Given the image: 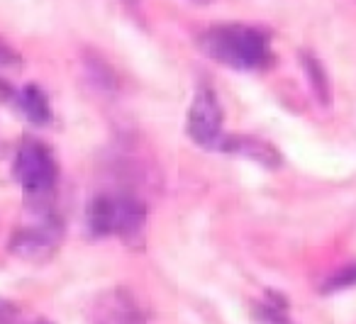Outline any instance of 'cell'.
I'll return each mask as SVG.
<instances>
[{"instance_id": "obj_12", "label": "cell", "mask_w": 356, "mask_h": 324, "mask_svg": "<svg viewBox=\"0 0 356 324\" xmlns=\"http://www.w3.org/2000/svg\"><path fill=\"white\" fill-rule=\"evenodd\" d=\"M42 324H44V322H42Z\"/></svg>"}, {"instance_id": "obj_6", "label": "cell", "mask_w": 356, "mask_h": 324, "mask_svg": "<svg viewBox=\"0 0 356 324\" xmlns=\"http://www.w3.org/2000/svg\"><path fill=\"white\" fill-rule=\"evenodd\" d=\"M222 152H229V154H239V156H247V159H254V161L264 163V166L273 168L278 166V152L271 147V144L261 142V139H254V137H229V139H222L220 144Z\"/></svg>"}, {"instance_id": "obj_3", "label": "cell", "mask_w": 356, "mask_h": 324, "mask_svg": "<svg viewBox=\"0 0 356 324\" xmlns=\"http://www.w3.org/2000/svg\"><path fill=\"white\" fill-rule=\"evenodd\" d=\"M13 176H15L17 186L32 197L47 195L54 191L56 178H59V168H56L54 154L44 147L42 142H25L17 149L15 163H13Z\"/></svg>"}, {"instance_id": "obj_1", "label": "cell", "mask_w": 356, "mask_h": 324, "mask_svg": "<svg viewBox=\"0 0 356 324\" xmlns=\"http://www.w3.org/2000/svg\"><path fill=\"white\" fill-rule=\"evenodd\" d=\"M203 49L229 69H261L268 61V42L261 32L244 25H227L203 37Z\"/></svg>"}, {"instance_id": "obj_2", "label": "cell", "mask_w": 356, "mask_h": 324, "mask_svg": "<svg viewBox=\"0 0 356 324\" xmlns=\"http://www.w3.org/2000/svg\"><path fill=\"white\" fill-rule=\"evenodd\" d=\"M144 225V205L129 195H98L88 205V227L95 236H127Z\"/></svg>"}, {"instance_id": "obj_8", "label": "cell", "mask_w": 356, "mask_h": 324, "mask_svg": "<svg viewBox=\"0 0 356 324\" xmlns=\"http://www.w3.org/2000/svg\"><path fill=\"white\" fill-rule=\"evenodd\" d=\"M302 66H305V74H307V79H310L312 90H315V98L320 100V103H327V98H330V86H327L325 71H322L320 61L310 54H302Z\"/></svg>"}, {"instance_id": "obj_7", "label": "cell", "mask_w": 356, "mask_h": 324, "mask_svg": "<svg viewBox=\"0 0 356 324\" xmlns=\"http://www.w3.org/2000/svg\"><path fill=\"white\" fill-rule=\"evenodd\" d=\"M20 108L22 113L27 115V120L35 124H47L51 118V110H49V103H47L44 93L35 86H27L20 95Z\"/></svg>"}, {"instance_id": "obj_10", "label": "cell", "mask_w": 356, "mask_h": 324, "mask_svg": "<svg viewBox=\"0 0 356 324\" xmlns=\"http://www.w3.org/2000/svg\"><path fill=\"white\" fill-rule=\"evenodd\" d=\"M15 319V307L6 300H0V324H13Z\"/></svg>"}, {"instance_id": "obj_9", "label": "cell", "mask_w": 356, "mask_h": 324, "mask_svg": "<svg viewBox=\"0 0 356 324\" xmlns=\"http://www.w3.org/2000/svg\"><path fill=\"white\" fill-rule=\"evenodd\" d=\"M351 285H356V266H346V268L332 273L330 278L325 280V285H322V293L330 295V293H337V290L351 288Z\"/></svg>"}, {"instance_id": "obj_11", "label": "cell", "mask_w": 356, "mask_h": 324, "mask_svg": "<svg viewBox=\"0 0 356 324\" xmlns=\"http://www.w3.org/2000/svg\"><path fill=\"white\" fill-rule=\"evenodd\" d=\"M13 61H15V54L10 51V47L0 42V64H13Z\"/></svg>"}, {"instance_id": "obj_4", "label": "cell", "mask_w": 356, "mask_h": 324, "mask_svg": "<svg viewBox=\"0 0 356 324\" xmlns=\"http://www.w3.org/2000/svg\"><path fill=\"white\" fill-rule=\"evenodd\" d=\"M188 137L205 149H220L222 134V108L213 88L200 86L195 90L193 105L188 113Z\"/></svg>"}, {"instance_id": "obj_5", "label": "cell", "mask_w": 356, "mask_h": 324, "mask_svg": "<svg viewBox=\"0 0 356 324\" xmlns=\"http://www.w3.org/2000/svg\"><path fill=\"white\" fill-rule=\"evenodd\" d=\"M95 324H144L137 305L124 293H113L95 312Z\"/></svg>"}]
</instances>
